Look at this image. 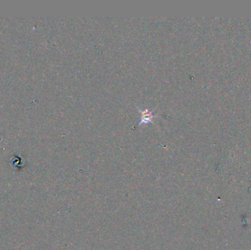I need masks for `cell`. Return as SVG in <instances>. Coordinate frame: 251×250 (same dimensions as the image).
<instances>
[{
    "instance_id": "cell-1",
    "label": "cell",
    "mask_w": 251,
    "mask_h": 250,
    "mask_svg": "<svg viewBox=\"0 0 251 250\" xmlns=\"http://www.w3.org/2000/svg\"><path fill=\"white\" fill-rule=\"evenodd\" d=\"M153 118V115L151 112H143V115H142V122L143 123H148L149 121H151V120Z\"/></svg>"
}]
</instances>
